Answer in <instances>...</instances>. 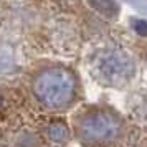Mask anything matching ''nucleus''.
Instances as JSON below:
<instances>
[{"mask_svg":"<svg viewBox=\"0 0 147 147\" xmlns=\"http://www.w3.org/2000/svg\"><path fill=\"white\" fill-rule=\"evenodd\" d=\"M121 132L119 122L106 113H89L76 122V134L88 147H107L117 140Z\"/></svg>","mask_w":147,"mask_h":147,"instance_id":"obj_1","label":"nucleus"},{"mask_svg":"<svg viewBox=\"0 0 147 147\" xmlns=\"http://www.w3.org/2000/svg\"><path fill=\"white\" fill-rule=\"evenodd\" d=\"M33 94L43 109L58 111L69 106V102L73 101L74 86L66 74L45 73L35 81Z\"/></svg>","mask_w":147,"mask_h":147,"instance_id":"obj_2","label":"nucleus"},{"mask_svg":"<svg viewBox=\"0 0 147 147\" xmlns=\"http://www.w3.org/2000/svg\"><path fill=\"white\" fill-rule=\"evenodd\" d=\"M40 136L47 146H63L69 140V127L63 121H50L40 127Z\"/></svg>","mask_w":147,"mask_h":147,"instance_id":"obj_3","label":"nucleus"},{"mask_svg":"<svg viewBox=\"0 0 147 147\" xmlns=\"http://www.w3.org/2000/svg\"><path fill=\"white\" fill-rule=\"evenodd\" d=\"M8 147H47V142L43 140L38 131L33 129H20L18 132L10 139Z\"/></svg>","mask_w":147,"mask_h":147,"instance_id":"obj_4","label":"nucleus"},{"mask_svg":"<svg viewBox=\"0 0 147 147\" xmlns=\"http://www.w3.org/2000/svg\"><path fill=\"white\" fill-rule=\"evenodd\" d=\"M91 3L98 12L107 15V17H114L117 13V7H116L114 0H91Z\"/></svg>","mask_w":147,"mask_h":147,"instance_id":"obj_5","label":"nucleus"},{"mask_svg":"<svg viewBox=\"0 0 147 147\" xmlns=\"http://www.w3.org/2000/svg\"><path fill=\"white\" fill-rule=\"evenodd\" d=\"M136 32L146 36V35H147V22H144V20L136 22Z\"/></svg>","mask_w":147,"mask_h":147,"instance_id":"obj_6","label":"nucleus"}]
</instances>
